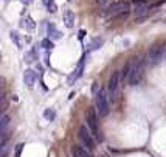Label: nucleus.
Listing matches in <instances>:
<instances>
[{
    "instance_id": "nucleus-10",
    "label": "nucleus",
    "mask_w": 166,
    "mask_h": 157,
    "mask_svg": "<svg viewBox=\"0 0 166 157\" xmlns=\"http://www.w3.org/2000/svg\"><path fill=\"white\" fill-rule=\"evenodd\" d=\"M36 80H37V76H36V73H34L31 69H28V70L23 72V84H25L26 87L33 89L34 84H36Z\"/></svg>"
},
{
    "instance_id": "nucleus-16",
    "label": "nucleus",
    "mask_w": 166,
    "mask_h": 157,
    "mask_svg": "<svg viewBox=\"0 0 166 157\" xmlns=\"http://www.w3.org/2000/svg\"><path fill=\"white\" fill-rule=\"evenodd\" d=\"M44 118L45 120H48V121H53L54 118H56V111H54V109H45L44 111Z\"/></svg>"
},
{
    "instance_id": "nucleus-7",
    "label": "nucleus",
    "mask_w": 166,
    "mask_h": 157,
    "mask_svg": "<svg viewBox=\"0 0 166 157\" xmlns=\"http://www.w3.org/2000/svg\"><path fill=\"white\" fill-rule=\"evenodd\" d=\"M149 3L147 2H143V0H138V2H135V5H134V14H135V17L137 19H141V17H144L147 12H149Z\"/></svg>"
},
{
    "instance_id": "nucleus-1",
    "label": "nucleus",
    "mask_w": 166,
    "mask_h": 157,
    "mask_svg": "<svg viewBox=\"0 0 166 157\" xmlns=\"http://www.w3.org/2000/svg\"><path fill=\"white\" fill-rule=\"evenodd\" d=\"M164 56V45L163 44H155L152 45L146 55V62L149 65H155L157 62L161 61V58Z\"/></svg>"
},
{
    "instance_id": "nucleus-20",
    "label": "nucleus",
    "mask_w": 166,
    "mask_h": 157,
    "mask_svg": "<svg viewBox=\"0 0 166 157\" xmlns=\"http://www.w3.org/2000/svg\"><path fill=\"white\" fill-rule=\"evenodd\" d=\"M132 67H134V64H132V62L126 64V67L121 70V76H123V78H129V75H130V72H132Z\"/></svg>"
},
{
    "instance_id": "nucleus-2",
    "label": "nucleus",
    "mask_w": 166,
    "mask_h": 157,
    "mask_svg": "<svg viewBox=\"0 0 166 157\" xmlns=\"http://www.w3.org/2000/svg\"><path fill=\"white\" fill-rule=\"evenodd\" d=\"M109 92H106L104 89H101L98 94H96V111H98L100 117H106L110 111V106H109V97H107Z\"/></svg>"
},
{
    "instance_id": "nucleus-5",
    "label": "nucleus",
    "mask_w": 166,
    "mask_h": 157,
    "mask_svg": "<svg viewBox=\"0 0 166 157\" xmlns=\"http://www.w3.org/2000/svg\"><path fill=\"white\" fill-rule=\"evenodd\" d=\"M143 69H144V65H143V62H138L137 61V64L132 67V72H130V75H129V86H137L138 83L141 81V76H143Z\"/></svg>"
},
{
    "instance_id": "nucleus-21",
    "label": "nucleus",
    "mask_w": 166,
    "mask_h": 157,
    "mask_svg": "<svg viewBox=\"0 0 166 157\" xmlns=\"http://www.w3.org/2000/svg\"><path fill=\"white\" fill-rule=\"evenodd\" d=\"M42 2H44V5L48 8V11H51V12L56 11V5H54L53 0H42Z\"/></svg>"
},
{
    "instance_id": "nucleus-24",
    "label": "nucleus",
    "mask_w": 166,
    "mask_h": 157,
    "mask_svg": "<svg viewBox=\"0 0 166 157\" xmlns=\"http://www.w3.org/2000/svg\"><path fill=\"white\" fill-rule=\"evenodd\" d=\"M20 2H22V3H23V5L26 6V5H30V3L33 2V0H20Z\"/></svg>"
},
{
    "instance_id": "nucleus-15",
    "label": "nucleus",
    "mask_w": 166,
    "mask_h": 157,
    "mask_svg": "<svg viewBox=\"0 0 166 157\" xmlns=\"http://www.w3.org/2000/svg\"><path fill=\"white\" fill-rule=\"evenodd\" d=\"M48 36H50L51 39H59V37H61V33L56 30V27H54L53 23L48 25Z\"/></svg>"
},
{
    "instance_id": "nucleus-14",
    "label": "nucleus",
    "mask_w": 166,
    "mask_h": 157,
    "mask_svg": "<svg viewBox=\"0 0 166 157\" xmlns=\"http://www.w3.org/2000/svg\"><path fill=\"white\" fill-rule=\"evenodd\" d=\"M22 27H23L25 30H28V31H33V30L36 28V23H34V20L28 16V17H25V19L22 20Z\"/></svg>"
},
{
    "instance_id": "nucleus-25",
    "label": "nucleus",
    "mask_w": 166,
    "mask_h": 157,
    "mask_svg": "<svg viewBox=\"0 0 166 157\" xmlns=\"http://www.w3.org/2000/svg\"><path fill=\"white\" fill-rule=\"evenodd\" d=\"M96 3H98V5H106L107 0H96Z\"/></svg>"
},
{
    "instance_id": "nucleus-23",
    "label": "nucleus",
    "mask_w": 166,
    "mask_h": 157,
    "mask_svg": "<svg viewBox=\"0 0 166 157\" xmlns=\"http://www.w3.org/2000/svg\"><path fill=\"white\" fill-rule=\"evenodd\" d=\"M92 90H93V94H95V95H96V94H98V92H100V90H101V89L98 90V83H93V89H92Z\"/></svg>"
},
{
    "instance_id": "nucleus-8",
    "label": "nucleus",
    "mask_w": 166,
    "mask_h": 157,
    "mask_svg": "<svg viewBox=\"0 0 166 157\" xmlns=\"http://www.w3.org/2000/svg\"><path fill=\"white\" fill-rule=\"evenodd\" d=\"M129 9V3L127 2H120V3H115V5H110L104 12L106 14H126V11Z\"/></svg>"
},
{
    "instance_id": "nucleus-26",
    "label": "nucleus",
    "mask_w": 166,
    "mask_h": 157,
    "mask_svg": "<svg viewBox=\"0 0 166 157\" xmlns=\"http://www.w3.org/2000/svg\"><path fill=\"white\" fill-rule=\"evenodd\" d=\"M84 36H86V31H82V30H81V31H79V39H82Z\"/></svg>"
},
{
    "instance_id": "nucleus-11",
    "label": "nucleus",
    "mask_w": 166,
    "mask_h": 157,
    "mask_svg": "<svg viewBox=\"0 0 166 157\" xmlns=\"http://www.w3.org/2000/svg\"><path fill=\"white\" fill-rule=\"evenodd\" d=\"M62 17H64V25L67 28H73L75 27V12L72 9H65Z\"/></svg>"
},
{
    "instance_id": "nucleus-18",
    "label": "nucleus",
    "mask_w": 166,
    "mask_h": 157,
    "mask_svg": "<svg viewBox=\"0 0 166 157\" xmlns=\"http://www.w3.org/2000/svg\"><path fill=\"white\" fill-rule=\"evenodd\" d=\"M101 45H103V39H101V37H93L92 42H90V45H89V48H90V50H96V48H100Z\"/></svg>"
},
{
    "instance_id": "nucleus-27",
    "label": "nucleus",
    "mask_w": 166,
    "mask_h": 157,
    "mask_svg": "<svg viewBox=\"0 0 166 157\" xmlns=\"http://www.w3.org/2000/svg\"><path fill=\"white\" fill-rule=\"evenodd\" d=\"M164 58H166V45H164Z\"/></svg>"
},
{
    "instance_id": "nucleus-19",
    "label": "nucleus",
    "mask_w": 166,
    "mask_h": 157,
    "mask_svg": "<svg viewBox=\"0 0 166 157\" xmlns=\"http://www.w3.org/2000/svg\"><path fill=\"white\" fill-rule=\"evenodd\" d=\"M40 45H42V48L44 50H47V51H51L53 48H54V44H53V41L48 37V39H44L42 42H40Z\"/></svg>"
},
{
    "instance_id": "nucleus-3",
    "label": "nucleus",
    "mask_w": 166,
    "mask_h": 157,
    "mask_svg": "<svg viewBox=\"0 0 166 157\" xmlns=\"http://www.w3.org/2000/svg\"><path fill=\"white\" fill-rule=\"evenodd\" d=\"M120 83H121V73L120 72H113L112 76L109 80V84H107V92H109V98L115 101L117 97H118V90H120Z\"/></svg>"
},
{
    "instance_id": "nucleus-17",
    "label": "nucleus",
    "mask_w": 166,
    "mask_h": 157,
    "mask_svg": "<svg viewBox=\"0 0 166 157\" xmlns=\"http://www.w3.org/2000/svg\"><path fill=\"white\" fill-rule=\"evenodd\" d=\"M73 154H75V157H92V155L87 152V149H82V148H79V146L73 148Z\"/></svg>"
},
{
    "instance_id": "nucleus-22",
    "label": "nucleus",
    "mask_w": 166,
    "mask_h": 157,
    "mask_svg": "<svg viewBox=\"0 0 166 157\" xmlns=\"http://www.w3.org/2000/svg\"><path fill=\"white\" fill-rule=\"evenodd\" d=\"M22 148H23V145H22V143H20V145H17V149H16V157H20Z\"/></svg>"
},
{
    "instance_id": "nucleus-12",
    "label": "nucleus",
    "mask_w": 166,
    "mask_h": 157,
    "mask_svg": "<svg viewBox=\"0 0 166 157\" xmlns=\"http://www.w3.org/2000/svg\"><path fill=\"white\" fill-rule=\"evenodd\" d=\"M9 37H11V41L16 44L17 48H23V39H22V34H19L17 31H11V33H9Z\"/></svg>"
},
{
    "instance_id": "nucleus-6",
    "label": "nucleus",
    "mask_w": 166,
    "mask_h": 157,
    "mask_svg": "<svg viewBox=\"0 0 166 157\" xmlns=\"http://www.w3.org/2000/svg\"><path fill=\"white\" fill-rule=\"evenodd\" d=\"M87 126L90 128L93 137L100 138V134H98V117H96V111L95 109H90L89 114H87Z\"/></svg>"
},
{
    "instance_id": "nucleus-13",
    "label": "nucleus",
    "mask_w": 166,
    "mask_h": 157,
    "mask_svg": "<svg viewBox=\"0 0 166 157\" xmlns=\"http://www.w3.org/2000/svg\"><path fill=\"white\" fill-rule=\"evenodd\" d=\"M9 123H11L9 115L3 112V114H2V118H0V131H2V135H5V131H6V128L9 126Z\"/></svg>"
},
{
    "instance_id": "nucleus-9",
    "label": "nucleus",
    "mask_w": 166,
    "mask_h": 157,
    "mask_svg": "<svg viewBox=\"0 0 166 157\" xmlns=\"http://www.w3.org/2000/svg\"><path fill=\"white\" fill-rule=\"evenodd\" d=\"M84 62H86V56H82L81 61H79L78 65H76L75 72H73L70 76H68V86H73V83H75L76 80H79V78L82 76V72H84Z\"/></svg>"
},
{
    "instance_id": "nucleus-4",
    "label": "nucleus",
    "mask_w": 166,
    "mask_h": 157,
    "mask_svg": "<svg viewBox=\"0 0 166 157\" xmlns=\"http://www.w3.org/2000/svg\"><path fill=\"white\" fill-rule=\"evenodd\" d=\"M92 131L89 129L87 125H82L79 128V140L82 142V145H84L87 149H93L95 143H93V137H92Z\"/></svg>"
}]
</instances>
